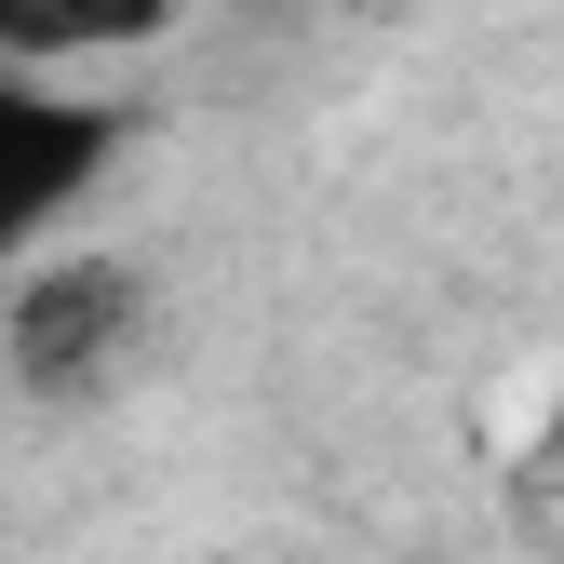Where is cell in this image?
<instances>
[{
  "label": "cell",
  "mask_w": 564,
  "mask_h": 564,
  "mask_svg": "<svg viewBox=\"0 0 564 564\" xmlns=\"http://www.w3.org/2000/svg\"><path fill=\"white\" fill-rule=\"evenodd\" d=\"M108 108H82V95H41V82H0V256H14L41 216H67V202L95 188V162H108Z\"/></svg>",
  "instance_id": "cell-1"
},
{
  "label": "cell",
  "mask_w": 564,
  "mask_h": 564,
  "mask_svg": "<svg viewBox=\"0 0 564 564\" xmlns=\"http://www.w3.org/2000/svg\"><path fill=\"white\" fill-rule=\"evenodd\" d=\"M121 336H134V269L121 256H67V269L28 282V310H14V377L28 390H95Z\"/></svg>",
  "instance_id": "cell-2"
},
{
  "label": "cell",
  "mask_w": 564,
  "mask_h": 564,
  "mask_svg": "<svg viewBox=\"0 0 564 564\" xmlns=\"http://www.w3.org/2000/svg\"><path fill=\"white\" fill-rule=\"evenodd\" d=\"M175 0H0V54H121Z\"/></svg>",
  "instance_id": "cell-3"
}]
</instances>
